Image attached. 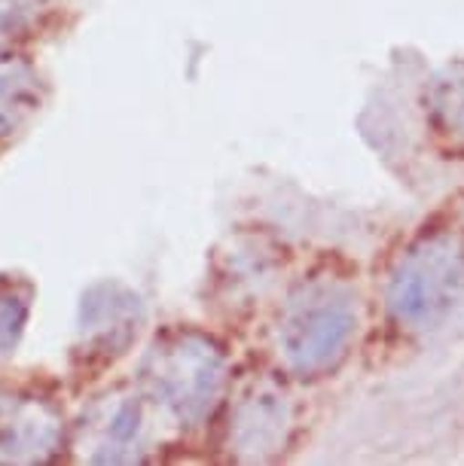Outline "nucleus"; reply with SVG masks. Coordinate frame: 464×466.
<instances>
[{
    "instance_id": "1",
    "label": "nucleus",
    "mask_w": 464,
    "mask_h": 466,
    "mask_svg": "<svg viewBox=\"0 0 464 466\" xmlns=\"http://www.w3.org/2000/svg\"><path fill=\"white\" fill-rule=\"evenodd\" d=\"M357 336V305L339 280H305L287 296L278 318V354L291 375L324 378L336 372Z\"/></svg>"
},
{
    "instance_id": "11",
    "label": "nucleus",
    "mask_w": 464,
    "mask_h": 466,
    "mask_svg": "<svg viewBox=\"0 0 464 466\" xmlns=\"http://www.w3.org/2000/svg\"><path fill=\"white\" fill-rule=\"evenodd\" d=\"M52 0H0V37H10L25 28H31Z\"/></svg>"
},
{
    "instance_id": "10",
    "label": "nucleus",
    "mask_w": 464,
    "mask_h": 466,
    "mask_svg": "<svg viewBox=\"0 0 464 466\" xmlns=\"http://www.w3.org/2000/svg\"><path fill=\"white\" fill-rule=\"evenodd\" d=\"M28 296H19L10 287H0V360L19 348V339L28 323Z\"/></svg>"
},
{
    "instance_id": "9",
    "label": "nucleus",
    "mask_w": 464,
    "mask_h": 466,
    "mask_svg": "<svg viewBox=\"0 0 464 466\" xmlns=\"http://www.w3.org/2000/svg\"><path fill=\"white\" fill-rule=\"evenodd\" d=\"M434 128L452 140L464 144V76L449 74L446 80H437L428 98Z\"/></svg>"
},
{
    "instance_id": "5",
    "label": "nucleus",
    "mask_w": 464,
    "mask_h": 466,
    "mask_svg": "<svg viewBox=\"0 0 464 466\" xmlns=\"http://www.w3.org/2000/svg\"><path fill=\"white\" fill-rule=\"evenodd\" d=\"M291 409L282 390L269 384L251 387L239 400L230 424V445L242 461H266L282 451Z\"/></svg>"
},
{
    "instance_id": "8",
    "label": "nucleus",
    "mask_w": 464,
    "mask_h": 466,
    "mask_svg": "<svg viewBox=\"0 0 464 466\" xmlns=\"http://www.w3.org/2000/svg\"><path fill=\"white\" fill-rule=\"evenodd\" d=\"M141 402L138 400H119L108 418H104V436L98 445V454L92 461L98 463H119L129 461L122 451H131L138 433H141Z\"/></svg>"
},
{
    "instance_id": "6",
    "label": "nucleus",
    "mask_w": 464,
    "mask_h": 466,
    "mask_svg": "<svg viewBox=\"0 0 464 466\" xmlns=\"http://www.w3.org/2000/svg\"><path fill=\"white\" fill-rule=\"evenodd\" d=\"M58 445V418L37 400L0 397V461H46Z\"/></svg>"
},
{
    "instance_id": "7",
    "label": "nucleus",
    "mask_w": 464,
    "mask_h": 466,
    "mask_svg": "<svg viewBox=\"0 0 464 466\" xmlns=\"http://www.w3.org/2000/svg\"><path fill=\"white\" fill-rule=\"evenodd\" d=\"M40 107V80L25 58L0 56V137L13 135Z\"/></svg>"
},
{
    "instance_id": "2",
    "label": "nucleus",
    "mask_w": 464,
    "mask_h": 466,
    "mask_svg": "<svg viewBox=\"0 0 464 466\" xmlns=\"http://www.w3.org/2000/svg\"><path fill=\"white\" fill-rule=\"evenodd\" d=\"M464 293V244L434 232L404 250L385 287V308L400 327L431 329Z\"/></svg>"
},
{
    "instance_id": "4",
    "label": "nucleus",
    "mask_w": 464,
    "mask_h": 466,
    "mask_svg": "<svg viewBox=\"0 0 464 466\" xmlns=\"http://www.w3.org/2000/svg\"><path fill=\"white\" fill-rule=\"evenodd\" d=\"M144 327V302L135 289L117 284V280H104L83 293L80 302V354L86 360H113L126 354L131 341Z\"/></svg>"
},
{
    "instance_id": "3",
    "label": "nucleus",
    "mask_w": 464,
    "mask_h": 466,
    "mask_svg": "<svg viewBox=\"0 0 464 466\" xmlns=\"http://www.w3.org/2000/svg\"><path fill=\"white\" fill-rule=\"evenodd\" d=\"M144 384L183 427L211 415L226 384V357L214 339L192 329L169 332L144 360Z\"/></svg>"
}]
</instances>
